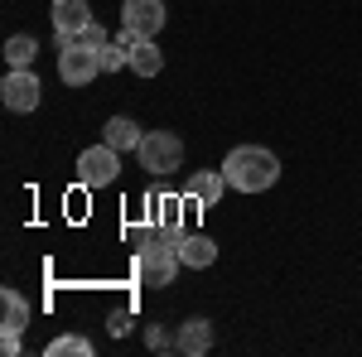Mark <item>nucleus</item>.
Wrapping results in <instances>:
<instances>
[{
  "instance_id": "obj_6",
  "label": "nucleus",
  "mask_w": 362,
  "mask_h": 357,
  "mask_svg": "<svg viewBox=\"0 0 362 357\" xmlns=\"http://www.w3.org/2000/svg\"><path fill=\"white\" fill-rule=\"evenodd\" d=\"M97 73H102V58H97V49H87V44H78V39H73V44L58 54V78H63L68 87H87Z\"/></svg>"
},
{
  "instance_id": "obj_3",
  "label": "nucleus",
  "mask_w": 362,
  "mask_h": 357,
  "mask_svg": "<svg viewBox=\"0 0 362 357\" xmlns=\"http://www.w3.org/2000/svg\"><path fill=\"white\" fill-rule=\"evenodd\" d=\"M140 169H150V174H174V169H184V140L174 136V131H145L140 140Z\"/></svg>"
},
{
  "instance_id": "obj_7",
  "label": "nucleus",
  "mask_w": 362,
  "mask_h": 357,
  "mask_svg": "<svg viewBox=\"0 0 362 357\" xmlns=\"http://www.w3.org/2000/svg\"><path fill=\"white\" fill-rule=\"evenodd\" d=\"M165 0H126L121 5V25L131 29L136 39H155L160 29H165Z\"/></svg>"
},
{
  "instance_id": "obj_16",
  "label": "nucleus",
  "mask_w": 362,
  "mask_h": 357,
  "mask_svg": "<svg viewBox=\"0 0 362 357\" xmlns=\"http://www.w3.org/2000/svg\"><path fill=\"white\" fill-rule=\"evenodd\" d=\"M92 357V343H87L83 333H63V338H54V343H49V357Z\"/></svg>"
},
{
  "instance_id": "obj_4",
  "label": "nucleus",
  "mask_w": 362,
  "mask_h": 357,
  "mask_svg": "<svg viewBox=\"0 0 362 357\" xmlns=\"http://www.w3.org/2000/svg\"><path fill=\"white\" fill-rule=\"evenodd\" d=\"M78 179H83L87 189H107V184H116V179H121V150H112L107 140L92 145V150H83V155H78Z\"/></svg>"
},
{
  "instance_id": "obj_2",
  "label": "nucleus",
  "mask_w": 362,
  "mask_h": 357,
  "mask_svg": "<svg viewBox=\"0 0 362 357\" xmlns=\"http://www.w3.org/2000/svg\"><path fill=\"white\" fill-rule=\"evenodd\" d=\"M179 251L169 247V242H160V237H145V247H140L136 256V275L145 290H165V285H174V275H179Z\"/></svg>"
},
{
  "instance_id": "obj_19",
  "label": "nucleus",
  "mask_w": 362,
  "mask_h": 357,
  "mask_svg": "<svg viewBox=\"0 0 362 357\" xmlns=\"http://www.w3.org/2000/svg\"><path fill=\"white\" fill-rule=\"evenodd\" d=\"M0 353H5V357H20V333H10V329L0 333Z\"/></svg>"
},
{
  "instance_id": "obj_8",
  "label": "nucleus",
  "mask_w": 362,
  "mask_h": 357,
  "mask_svg": "<svg viewBox=\"0 0 362 357\" xmlns=\"http://www.w3.org/2000/svg\"><path fill=\"white\" fill-rule=\"evenodd\" d=\"M92 25V5L87 0H54V29H58V49H68L83 29Z\"/></svg>"
},
{
  "instance_id": "obj_18",
  "label": "nucleus",
  "mask_w": 362,
  "mask_h": 357,
  "mask_svg": "<svg viewBox=\"0 0 362 357\" xmlns=\"http://www.w3.org/2000/svg\"><path fill=\"white\" fill-rule=\"evenodd\" d=\"M78 44H87V49H107V44H112V34H107L102 25H87L83 34H78Z\"/></svg>"
},
{
  "instance_id": "obj_10",
  "label": "nucleus",
  "mask_w": 362,
  "mask_h": 357,
  "mask_svg": "<svg viewBox=\"0 0 362 357\" xmlns=\"http://www.w3.org/2000/svg\"><path fill=\"white\" fill-rule=\"evenodd\" d=\"M174 348H179L184 357L213 353V324H208V319H184V324H179V333H174Z\"/></svg>"
},
{
  "instance_id": "obj_12",
  "label": "nucleus",
  "mask_w": 362,
  "mask_h": 357,
  "mask_svg": "<svg viewBox=\"0 0 362 357\" xmlns=\"http://www.w3.org/2000/svg\"><path fill=\"white\" fill-rule=\"evenodd\" d=\"M102 140H107L112 150H121V155H126V150H140L145 131H140V126L131 121V116H112V121L102 126Z\"/></svg>"
},
{
  "instance_id": "obj_15",
  "label": "nucleus",
  "mask_w": 362,
  "mask_h": 357,
  "mask_svg": "<svg viewBox=\"0 0 362 357\" xmlns=\"http://www.w3.org/2000/svg\"><path fill=\"white\" fill-rule=\"evenodd\" d=\"M34 54H39L34 34H10V39H5V63H10V68H34Z\"/></svg>"
},
{
  "instance_id": "obj_13",
  "label": "nucleus",
  "mask_w": 362,
  "mask_h": 357,
  "mask_svg": "<svg viewBox=\"0 0 362 357\" xmlns=\"http://www.w3.org/2000/svg\"><path fill=\"white\" fill-rule=\"evenodd\" d=\"M131 73L136 78H160L165 73V54H160L155 39H140L136 49H131Z\"/></svg>"
},
{
  "instance_id": "obj_1",
  "label": "nucleus",
  "mask_w": 362,
  "mask_h": 357,
  "mask_svg": "<svg viewBox=\"0 0 362 357\" xmlns=\"http://www.w3.org/2000/svg\"><path fill=\"white\" fill-rule=\"evenodd\" d=\"M223 174H227V189L266 193V189H276V179H280V160L271 150H261V145H237V150H227Z\"/></svg>"
},
{
  "instance_id": "obj_14",
  "label": "nucleus",
  "mask_w": 362,
  "mask_h": 357,
  "mask_svg": "<svg viewBox=\"0 0 362 357\" xmlns=\"http://www.w3.org/2000/svg\"><path fill=\"white\" fill-rule=\"evenodd\" d=\"M0 329H10V333H25L29 329V300L20 295V290H0Z\"/></svg>"
},
{
  "instance_id": "obj_11",
  "label": "nucleus",
  "mask_w": 362,
  "mask_h": 357,
  "mask_svg": "<svg viewBox=\"0 0 362 357\" xmlns=\"http://www.w3.org/2000/svg\"><path fill=\"white\" fill-rule=\"evenodd\" d=\"M179 261H184L189 271H208V266L218 261V242H213V237H203V232H189V237H184V247H179Z\"/></svg>"
},
{
  "instance_id": "obj_17",
  "label": "nucleus",
  "mask_w": 362,
  "mask_h": 357,
  "mask_svg": "<svg viewBox=\"0 0 362 357\" xmlns=\"http://www.w3.org/2000/svg\"><path fill=\"white\" fill-rule=\"evenodd\" d=\"M97 58H102V73H116V68H131V49L126 44H107V49H97Z\"/></svg>"
},
{
  "instance_id": "obj_9",
  "label": "nucleus",
  "mask_w": 362,
  "mask_h": 357,
  "mask_svg": "<svg viewBox=\"0 0 362 357\" xmlns=\"http://www.w3.org/2000/svg\"><path fill=\"white\" fill-rule=\"evenodd\" d=\"M223 189H227L223 169H198L194 179L184 184V198H194L198 208H218V203H223Z\"/></svg>"
},
{
  "instance_id": "obj_5",
  "label": "nucleus",
  "mask_w": 362,
  "mask_h": 357,
  "mask_svg": "<svg viewBox=\"0 0 362 357\" xmlns=\"http://www.w3.org/2000/svg\"><path fill=\"white\" fill-rule=\"evenodd\" d=\"M39 97H44V87H39V78H34V68H10V73H5V83H0V102H5V111L29 116V111L39 107Z\"/></svg>"
}]
</instances>
